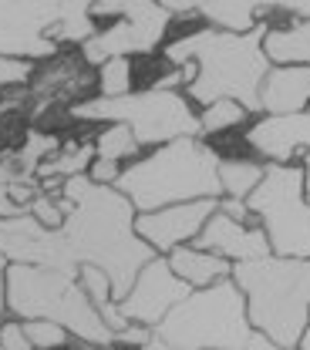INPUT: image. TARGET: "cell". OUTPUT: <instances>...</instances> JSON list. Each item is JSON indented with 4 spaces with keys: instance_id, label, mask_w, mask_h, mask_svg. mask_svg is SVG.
I'll return each instance as SVG.
<instances>
[{
    "instance_id": "1",
    "label": "cell",
    "mask_w": 310,
    "mask_h": 350,
    "mask_svg": "<svg viewBox=\"0 0 310 350\" xmlns=\"http://www.w3.org/2000/svg\"><path fill=\"white\" fill-rule=\"evenodd\" d=\"M61 199L68 202V216L57 232L68 256L75 266H98L112 283L115 304L125 300L142 266L155 260V253L135 236L132 202L112 185H94L88 175L64 178Z\"/></svg>"
},
{
    "instance_id": "2",
    "label": "cell",
    "mask_w": 310,
    "mask_h": 350,
    "mask_svg": "<svg viewBox=\"0 0 310 350\" xmlns=\"http://www.w3.org/2000/svg\"><path fill=\"white\" fill-rule=\"evenodd\" d=\"M263 27L250 34H222V31H196L166 47L172 64H192L196 75L189 94L199 105L236 101L243 111H260V88L270 71L263 54Z\"/></svg>"
},
{
    "instance_id": "3",
    "label": "cell",
    "mask_w": 310,
    "mask_h": 350,
    "mask_svg": "<svg viewBox=\"0 0 310 350\" xmlns=\"http://www.w3.org/2000/svg\"><path fill=\"white\" fill-rule=\"evenodd\" d=\"M115 185V192H122L132 202L138 216L182 202L216 199L222 192L220 155L199 138H176L148 159L129 165Z\"/></svg>"
},
{
    "instance_id": "4",
    "label": "cell",
    "mask_w": 310,
    "mask_h": 350,
    "mask_svg": "<svg viewBox=\"0 0 310 350\" xmlns=\"http://www.w3.org/2000/svg\"><path fill=\"white\" fill-rule=\"evenodd\" d=\"M246 320L276 347H297L310 323V260L263 256L233 266Z\"/></svg>"
},
{
    "instance_id": "5",
    "label": "cell",
    "mask_w": 310,
    "mask_h": 350,
    "mask_svg": "<svg viewBox=\"0 0 310 350\" xmlns=\"http://www.w3.org/2000/svg\"><path fill=\"white\" fill-rule=\"evenodd\" d=\"M246 300L233 280L189 293L152 330L142 350H246Z\"/></svg>"
},
{
    "instance_id": "6",
    "label": "cell",
    "mask_w": 310,
    "mask_h": 350,
    "mask_svg": "<svg viewBox=\"0 0 310 350\" xmlns=\"http://www.w3.org/2000/svg\"><path fill=\"white\" fill-rule=\"evenodd\" d=\"M3 300L21 320H51L75 334L88 347H112L118 337L101 323L98 310L85 297L78 276L10 262L3 276Z\"/></svg>"
},
{
    "instance_id": "7",
    "label": "cell",
    "mask_w": 310,
    "mask_h": 350,
    "mask_svg": "<svg viewBox=\"0 0 310 350\" xmlns=\"http://www.w3.org/2000/svg\"><path fill=\"white\" fill-rule=\"evenodd\" d=\"M71 118L81 122H112L125 125L138 145H169L176 138H199V118L179 91H129L122 98H91L71 105Z\"/></svg>"
},
{
    "instance_id": "8",
    "label": "cell",
    "mask_w": 310,
    "mask_h": 350,
    "mask_svg": "<svg viewBox=\"0 0 310 350\" xmlns=\"http://www.w3.org/2000/svg\"><path fill=\"white\" fill-rule=\"evenodd\" d=\"M246 209L263 219L270 253L280 260H310V206L304 199V172L297 165H270L250 192Z\"/></svg>"
},
{
    "instance_id": "9",
    "label": "cell",
    "mask_w": 310,
    "mask_h": 350,
    "mask_svg": "<svg viewBox=\"0 0 310 350\" xmlns=\"http://www.w3.org/2000/svg\"><path fill=\"white\" fill-rule=\"evenodd\" d=\"M91 17H118L105 31H94L81 44V54L88 64H105L112 57L148 54L169 31V14L162 3L152 0H129V3H88Z\"/></svg>"
},
{
    "instance_id": "10",
    "label": "cell",
    "mask_w": 310,
    "mask_h": 350,
    "mask_svg": "<svg viewBox=\"0 0 310 350\" xmlns=\"http://www.w3.org/2000/svg\"><path fill=\"white\" fill-rule=\"evenodd\" d=\"M64 7L68 0H0V57H54L57 44L51 41V27L64 17Z\"/></svg>"
},
{
    "instance_id": "11",
    "label": "cell",
    "mask_w": 310,
    "mask_h": 350,
    "mask_svg": "<svg viewBox=\"0 0 310 350\" xmlns=\"http://www.w3.org/2000/svg\"><path fill=\"white\" fill-rule=\"evenodd\" d=\"M0 256L7 262H24V266L78 276V266L68 256L61 232L57 229L54 232L44 229L31 213L14 219H0Z\"/></svg>"
},
{
    "instance_id": "12",
    "label": "cell",
    "mask_w": 310,
    "mask_h": 350,
    "mask_svg": "<svg viewBox=\"0 0 310 350\" xmlns=\"http://www.w3.org/2000/svg\"><path fill=\"white\" fill-rule=\"evenodd\" d=\"M192 290L179 280L176 273L169 269L166 260H155L145 262L142 273L135 276L132 290L125 293V300H118V313L125 323H135V327H155L169 310L176 304H182Z\"/></svg>"
},
{
    "instance_id": "13",
    "label": "cell",
    "mask_w": 310,
    "mask_h": 350,
    "mask_svg": "<svg viewBox=\"0 0 310 350\" xmlns=\"http://www.w3.org/2000/svg\"><path fill=\"white\" fill-rule=\"evenodd\" d=\"M216 209H220L216 199H199V202H182V206H169L159 213H142L135 216V236L148 250L172 253L176 246H185L189 239H196Z\"/></svg>"
},
{
    "instance_id": "14",
    "label": "cell",
    "mask_w": 310,
    "mask_h": 350,
    "mask_svg": "<svg viewBox=\"0 0 310 350\" xmlns=\"http://www.w3.org/2000/svg\"><path fill=\"white\" fill-rule=\"evenodd\" d=\"M196 250L203 253H213L220 260H236V262H253L270 256V243H266L263 229H253L246 222H236V219L222 216L220 209L209 216V222L199 229V236L192 239Z\"/></svg>"
},
{
    "instance_id": "15",
    "label": "cell",
    "mask_w": 310,
    "mask_h": 350,
    "mask_svg": "<svg viewBox=\"0 0 310 350\" xmlns=\"http://www.w3.org/2000/svg\"><path fill=\"white\" fill-rule=\"evenodd\" d=\"M246 142L266 155L276 159V165H287V159L300 148L310 152V111L300 115H270L246 131Z\"/></svg>"
},
{
    "instance_id": "16",
    "label": "cell",
    "mask_w": 310,
    "mask_h": 350,
    "mask_svg": "<svg viewBox=\"0 0 310 350\" xmlns=\"http://www.w3.org/2000/svg\"><path fill=\"white\" fill-rule=\"evenodd\" d=\"M310 101V68H273L260 88V108L270 115H300Z\"/></svg>"
},
{
    "instance_id": "17",
    "label": "cell",
    "mask_w": 310,
    "mask_h": 350,
    "mask_svg": "<svg viewBox=\"0 0 310 350\" xmlns=\"http://www.w3.org/2000/svg\"><path fill=\"white\" fill-rule=\"evenodd\" d=\"M166 262H169V269L176 273L189 290H192V286L206 290V286H213V283H220V280H229V273H233V266L226 260L213 256V253H203V250H196V246H176Z\"/></svg>"
},
{
    "instance_id": "18",
    "label": "cell",
    "mask_w": 310,
    "mask_h": 350,
    "mask_svg": "<svg viewBox=\"0 0 310 350\" xmlns=\"http://www.w3.org/2000/svg\"><path fill=\"white\" fill-rule=\"evenodd\" d=\"M263 54L266 61H276L283 68H310V21L283 31H266Z\"/></svg>"
},
{
    "instance_id": "19",
    "label": "cell",
    "mask_w": 310,
    "mask_h": 350,
    "mask_svg": "<svg viewBox=\"0 0 310 350\" xmlns=\"http://www.w3.org/2000/svg\"><path fill=\"white\" fill-rule=\"evenodd\" d=\"M266 3H250V0H216V3H196V14H203L213 31L222 34H250L257 31V14H266Z\"/></svg>"
},
{
    "instance_id": "20",
    "label": "cell",
    "mask_w": 310,
    "mask_h": 350,
    "mask_svg": "<svg viewBox=\"0 0 310 350\" xmlns=\"http://www.w3.org/2000/svg\"><path fill=\"white\" fill-rule=\"evenodd\" d=\"M260 178H263V169H260L257 162H240V159H233V162H220L222 192H226L229 199H236V202L250 199V192L260 185Z\"/></svg>"
},
{
    "instance_id": "21",
    "label": "cell",
    "mask_w": 310,
    "mask_h": 350,
    "mask_svg": "<svg viewBox=\"0 0 310 350\" xmlns=\"http://www.w3.org/2000/svg\"><path fill=\"white\" fill-rule=\"evenodd\" d=\"M91 34H94V21H91L88 14V3H81V0H68V7H64V17L51 27V41L61 44L64 41H88Z\"/></svg>"
},
{
    "instance_id": "22",
    "label": "cell",
    "mask_w": 310,
    "mask_h": 350,
    "mask_svg": "<svg viewBox=\"0 0 310 350\" xmlns=\"http://www.w3.org/2000/svg\"><path fill=\"white\" fill-rule=\"evenodd\" d=\"M54 152H57V138H54V135H44V131H27V145L14 155L17 172L24 175V178H31L34 169H38L44 159H51Z\"/></svg>"
},
{
    "instance_id": "23",
    "label": "cell",
    "mask_w": 310,
    "mask_h": 350,
    "mask_svg": "<svg viewBox=\"0 0 310 350\" xmlns=\"http://www.w3.org/2000/svg\"><path fill=\"white\" fill-rule=\"evenodd\" d=\"M94 152H98V159L118 165V159H129V155L138 152V142H135V135L125 129V125H112V129H105L98 135Z\"/></svg>"
},
{
    "instance_id": "24",
    "label": "cell",
    "mask_w": 310,
    "mask_h": 350,
    "mask_svg": "<svg viewBox=\"0 0 310 350\" xmlns=\"http://www.w3.org/2000/svg\"><path fill=\"white\" fill-rule=\"evenodd\" d=\"M132 85V64L129 57H112L101 64V98H122Z\"/></svg>"
},
{
    "instance_id": "25",
    "label": "cell",
    "mask_w": 310,
    "mask_h": 350,
    "mask_svg": "<svg viewBox=\"0 0 310 350\" xmlns=\"http://www.w3.org/2000/svg\"><path fill=\"white\" fill-rule=\"evenodd\" d=\"M24 337L31 340L34 350H57L68 344V330L51 323V320H24Z\"/></svg>"
},
{
    "instance_id": "26",
    "label": "cell",
    "mask_w": 310,
    "mask_h": 350,
    "mask_svg": "<svg viewBox=\"0 0 310 350\" xmlns=\"http://www.w3.org/2000/svg\"><path fill=\"white\" fill-rule=\"evenodd\" d=\"M243 108L236 105V101H213V105H206V111H203V118H199V131H226L233 129V125H240L243 122Z\"/></svg>"
},
{
    "instance_id": "27",
    "label": "cell",
    "mask_w": 310,
    "mask_h": 350,
    "mask_svg": "<svg viewBox=\"0 0 310 350\" xmlns=\"http://www.w3.org/2000/svg\"><path fill=\"white\" fill-rule=\"evenodd\" d=\"M27 213L38 219L44 229H51V232H54V229H61V226H64L68 202H64V199H51V196H44V192H41V196L31 202V209H27Z\"/></svg>"
},
{
    "instance_id": "28",
    "label": "cell",
    "mask_w": 310,
    "mask_h": 350,
    "mask_svg": "<svg viewBox=\"0 0 310 350\" xmlns=\"http://www.w3.org/2000/svg\"><path fill=\"white\" fill-rule=\"evenodd\" d=\"M27 78H31V61H10V57H0V88L24 85Z\"/></svg>"
},
{
    "instance_id": "29",
    "label": "cell",
    "mask_w": 310,
    "mask_h": 350,
    "mask_svg": "<svg viewBox=\"0 0 310 350\" xmlns=\"http://www.w3.org/2000/svg\"><path fill=\"white\" fill-rule=\"evenodd\" d=\"M0 350H34V347L24 337V327L21 323H3L0 327Z\"/></svg>"
},
{
    "instance_id": "30",
    "label": "cell",
    "mask_w": 310,
    "mask_h": 350,
    "mask_svg": "<svg viewBox=\"0 0 310 350\" xmlns=\"http://www.w3.org/2000/svg\"><path fill=\"white\" fill-rule=\"evenodd\" d=\"M118 175H122V169L115 162H105V159H94L88 165V178L94 185H112V182H118Z\"/></svg>"
},
{
    "instance_id": "31",
    "label": "cell",
    "mask_w": 310,
    "mask_h": 350,
    "mask_svg": "<svg viewBox=\"0 0 310 350\" xmlns=\"http://www.w3.org/2000/svg\"><path fill=\"white\" fill-rule=\"evenodd\" d=\"M220 213H222V216H229V219H236V222H243L250 209H246V202H236V199H226V202H222V206H220Z\"/></svg>"
},
{
    "instance_id": "32",
    "label": "cell",
    "mask_w": 310,
    "mask_h": 350,
    "mask_svg": "<svg viewBox=\"0 0 310 350\" xmlns=\"http://www.w3.org/2000/svg\"><path fill=\"white\" fill-rule=\"evenodd\" d=\"M246 350H294V347H276L273 340H266L263 334H253L250 344H246Z\"/></svg>"
},
{
    "instance_id": "33",
    "label": "cell",
    "mask_w": 310,
    "mask_h": 350,
    "mask_svg": "<svg viewBox=\"0 0 310 350\" xmlns=\"http://www.w3.org/2000/svg\"><path fill=\"white\" fill-rule=\"evenodd\" d=\"M276 10H283V14H294V17H304V21H310V3H276Z\"/></svg>"
},
{
    "instance_id": "34",
    "label": "cell",
    "mask_w": 310,
    "mask_h": 350,
    "mask_svg": "<svg viewBox=\"0 0 310 350\" xmlns=\"http://www.w3.org/2000/svg\"><path fill=\"white\" fill-rule=\"evenodd\" d=\"M304 199H307V206H310V152H307V159H304Z\"/></svg>"
},
{
    "instance_id": "35",
    "label": "cell",
    "mask_w": 310,
    "mask_h": 350,
    "mask_svg": "<svg viewBox=\"0 0 310 350\" xmlns=\"http://www.w3.org/2000/svg\"><path fill=\"white\" fill-rule=\"evenodd\" d=\"M7 266H10V262L0 256V317H3V306H7V300H3V276H7Z\"/></svg>"
},
{
    "instance_id": "36",
    "label": "cell",
    "mask_w": 310,
    "mask_h": 350,
    "mask_svg": "<svg viewBox=\"0 0 310 350\" xmlns=\"http://www.w3.org/2000/svg\"><path fill=\"white\" fill-rule=\"evenodd\" d=\"M300 347L310 350V323H307V330H304V337H300Z\"/></svg>"
}]
</instances>
